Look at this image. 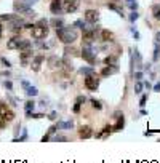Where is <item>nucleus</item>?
<instances>
[{
    "label": "nucleus",
    "mask_w": 160,
    "mask_h": 163,
    "mask_svg": "<svg viewBox=\"0 0 160 163\" xmlns=\"http://www.w3.org/2000/svg\"><path fill=\"white\" fill-rule=\"evenodd\" d=\"M56 35H58V38L61 40L63 43H66V45H69V43H74L79 38V34H77V31L74 27H70V26H63V27L56 29Z\"/></svg>",
    "instance_id": "1"
},
{
    "label": "nucleus",
    "mask_w": 160,
    "mask_h": 163,
    "mask_svg": "<svg viewBox=\"0 0 160 163\" xmlns=\"http://www.w3.org/2000/svg\"><path fill=\"white\" fill-rule=\"evenodd\" d=\"M50 29H48V21L46 19H40L35 26H32V37L35 40H42L48 35Z\"/></svg>",
    "instance_id": "2"
},
{
    "label": "nucleus",
    "mask_w": 160,
    "mask_h": 163,
    "mask_svg": "<svg viewBox=\"0 0 160 163\" xmlns=\"http://www.w3.org/2000/svg\"><path fill=\"white\" fill-rule=\"evenodd\" d=\"M85 88L90 91H96L98 87H99V78L96 77V74H91V75H87L85 77Z\"/></svg>",
    "instance_id": "3"
},
{
    "label": "nucleus",
    "mask_w": 160,
    "mask_h": 163,
    "mask_svg": "<svg viewBox=\"0 0 160 163\" xmlns=\"http://www.w3.org/2000/svg\"><path fill=\"white\" fill-rule=\"evenodd\" d=\"M0 117L3 118V120L7 121V123L13 121V118H14L13 110H10V109H8V106L5 104V102H2V101H0Z\"/></svg>",
    "instance_id": "4"
},
{
    "label": "nucleus",
    "mask_w": 160,
    "mask_h": 163,
    "mask_svg": "<svg viewBox=\"0 0 160 163\" xmlns=\"http://www.w3.org/2000/svg\"><path fill=\"white\" fill-rule=\"evenodd\" d=\"M80 7V0H63V10L66 13H75Z\"/></svg>",
    "instance_id": "5"
},
{
    "label": "nucleus",
    "mask_w": 160,
    "mask_h": 163,
    "mask_svg": "<svg viewBox=\"0 0 160 163\" xmlns=\"http://www.w3.org/2000/svg\"><path fill=\"white\" fill-rule=\"evenodd\" d=\"M82 58L87 61V63H90V64H94L96 63V56H94V53H93V46L91 48H83L82 50Z\"/></svg>",
    "instance_id": "6"
},
{
    "label": "nucleus",
    "mask_w": 160,
    "mask_h": 163,
    "mask_svg": "<svg viewBox=\"0 0 160 163\" xmlns=\"http://www.w3.org/2000/svg\"><path fill=\"white\" fill-rule=\"evenodd\" d=\"M85 21L96 24V23L99 21V13H98L96 10H87L85 11Z\"/></svg>",
    "instance_id": "7"
},
{
    "label": "nucleus",
    "mask_w": 160,
    "mask_h": 163,
    "mask_svg": "<svg viewBox=\"0 0 160 163\" xmlns=\"http://www.w3.org/2000/svg\"><path fill=\"white\" fill-rule=\"evenodd\" d=\"M115 118H117V123L112 126V131H120V130H123V126H125V117H123V114H120V112H115Z\"/></svg>",
    "instance_id": "8"
},
{
    "label": "nucleus",
    "mask_w": 160,
    "mask_h": 163,
    "mask_svg": "<svg viewBox=\"0 0 160 163\" xmlns=\"http://www.w3.org/2000/svg\"><path fill=\"white\" fill-rule=\"evenodd\" d=\"M50 11L53 14H59L63 11V0H51L50 3Z\"/></svg>",
    "instance_id": "9"
},
{
    "label": "nucleus",
    "mask_w": 160,
    "mask_h": 163,
    "mask_svg": "<svg viewBox=\"0 0 160 163\" xmlns=\"http://www.w3.org/2000/svg\"><path fill=\"white\" fill-rule=\"evenodd\" d=\"M13 8H14V11H16V13H26V11H27L29 8H31V5H27V3L24 2V0H23V2L16 0V2L13 3Z\"/></svg>",
    "instance_id": "10"
},
{
    "label": "nucleus",
    "mask_w": 160,
    "mask_h": 163,
    "mask_svg": "<svg viewBox=\"0 0 160 163\" xmlns=\"http://www.w3.org/2000/svg\"><path fill=\"white\" fill-rule=\"evenodd\" d=\"M48 66L51 69H61L63 67V61L58 58V56H50L48 58Z\"/></svg>",
    "instance_id": "11"
},
{
    "label": "nucleus",
    "mask_w": 160,
    "mask_h": 163,
    "mask_svg": "<svg viewBox=\"0 0 160 163\" xmlns=\"http://www.w3.org/2000/svg\"><path fill=\"white\" fill-rule=\"evenodd\" d=\"M79 136H80L82 139H90L91 136H93V130H91L90 126H80Z\"/></svg>",
    "instance_id": "12"
},
{
    "label": "nucleus",
    "mask_w": 160,
    "mask_h": 163,
    "mask_svg": "<svg viewBox=\"0 0 160 163\" xmlns=\"http://www.w3.org/2000/svg\"><path fill=\"white\" fill-rule=\"evenodd\" d=\"M45 61V56H42V55H38V56H35L34 59H32V70L34 72H38V69H40V64Z\"/></svg>",
    "instance_id": "13"
},
{
    "label": "nucleus",
    "mask_w": 160,
    "mask_h": 163,
    "mask_svg": "<svg viewBox=\"0 0 160 163\" xmlns=\"http://www.w3.org/2000/svg\"><path fill=\"white\" fill-rule=\"evenodd\" d=\"M21 40H23V38L19 37V35H16V37H13L11 40H8V43H7L8 50H18V46H19V43H21Z\"/></svg>",
    "instance_id": "14"
},
{
    "label": "nucleus",
    "mask_w": 160,
    "mask_h": 163,
    "mask_svg": "<svg viewBox=\"0 0 160 163\" xmlns=\"http://www.w3.org/2000/svg\"><path fill=\"white\" fill-rule=\"evenodd\" d=\"M85 101H87V98H85V96H77L75 104H74V107H72L74 114H79V112H80V107H82V104H83Z\"/></svg>",
    "instance_id": "15"
},
{
    "label": "nucleus",
    "mask_w": 160,
    "mask_h": 163,
    "mask_svg": "<svg viewBox=\"0 0 160 163\" xmlns=\"http://www.w3.org/2000/svg\"><path fill=\"white\" fill-rule=\"evenodd\" d=\"M118 67L117 66H104L101 69V75H112V74H117Z\"/></svg>",
    "instance_id": "16"
},
{
    "label": "nucleus",
    "mask_w": 160,
    "mask_h": 163,
    "mask_svg": "<svg viewBox=\"0 0 160 163\" xmlns=\"http://www.w3.org/2000/svg\"><path fill=\"white\" fill-rule=\"evenodd\" d=\"M101 40L103 42H114V34L106 31V29H103L101 31Z\"/></svg>",
    "instance_id": "17"
},
{
    "label": "nucleus",
    "mask_w": 160,
    "mask_h": 163,
    "mask_svg": "<svg viewBox=\"0 0 160 163\" xmlns=\"http://www.w3.org/2000/svg\"><path fill=\"white\" fill-rule=\"evenodd\" d=\"M58 130H72L74 128V121L67 120V121H58Z\"/></svg>",
    "instance_id": "18"
},
{
    "label": "nucleus",
    "mask_w": 160,
    "mask_h": 163,
    "mask_svg": "<svg viewBox=\"0 0 160 163\" xmlns=\"http://www.w3.org/2000/svg\"><path fill=\"white\" fill-rule=\"evenodd\" d=\"M27 58H32V51H31V48L23 50V53H21V63L24 64V66H27Z\"/></svg>",
    "instance_id": "19"
},
{
    "label": "nucleus",
    "mask_w": 160,
    "mask_h": 163,
    "mask_svg": "<svg viewBox=\"0 0 160 163\" xmlns=\"http://www.w3.org/2000/svg\"><path fill=\"white\" fill-rule=\"evenodd\" d=\"M104 64L106 66H117V56L115 55H109L104 58Z\"/></svg>",
    "instance_id": "20"
},
{
    "label": "nucleus",
    "mask_w": 160,
    "mask_h": 163,
    "mask_svg": "<svg viewBox=\"0 0 160 163\" xmlns=\"http://www.w3.org/2000/svg\"><path fill=\"white\" fill-rule=\"evenodd\" d=\"M63 61V66H64V69L66 70H74V64H72V61L69 59V56H64V59H61Z\"/></svg>",
    "instance_id": "21"
},
{
    "label": "nucleus",
    "mask_w": 160,
    "mask_h": 163,
    "mask_svg": "<svg viewBox=\"0 0 160 163\" xmlns=\"http://www.w3.org/2000/svg\"><path fill=\"white\" fill-rule=\"evenodd\" d=\"M112 133V126H104L103 128V131H99V133H96V138H106V136H109Z\"/></svg>",
    "instance_id": "22"
},
{
    "label": "nucleus",
    "mask_w": 160,
    "mask_h": 163,
    "mask_svg": "<svg viewBox=\"0 0 160 163\" xmlns=\"http://www.w3.org/2000/svg\"><path fill=\"white\" fill-rule=\"evenodd\" d=\"M50 24H51L53 27L59 29V27H63V26H64V23H63V19H61V18H55V19H51V21H50Z\"/></svg>",
    "instance_id": "23"
},
{
    "label": "nucleus",
    "mask_w": 160,
    "mask_h": 163,
    "mask_svg": "<svg viewBox=\"0 0 160 163\" xmlns=\"http://www.w3.org/2000/svg\"><path fill=\"white\" fill-rule=\"evenodd\" d=\"M31 45H32L31 40H24V38H23L21 43H19V46H18V50H21V51L23 50H27V48H31Z\"/></svg>",
    "instance_id": "24"
},
{
    "label": "nucleus",
    "mask_w": 160,
    "mask_h": 163,
    "mask_svg": "<svg viewBox=\"0 0 160 163\" xmlns=\"http://www.w3.org/2000/svg\"><path fill=\"white\" fill-rule=\"evenodd\" d=\"M64 53H66V56H79V51H77L75 48H74V46H66V48H64Z\"/></svg>",
    "instance_id": "25"
},
{
    "label": "nucleus",
    "mask_w": 160,
    "mask_h": 163,
    "mask_svg": "<svg viewBox=\"0 0 160 163\" xmlns=\"http://www.w3.org/2000/svg\"><path fill=\"white\" fill-rule=\"evenodd\" d=\"M34 109H35V102L34 101H27L24 104V110L26 112H34Z\"/></svg>",
    "instance_id": "26"
},
{
    "label": "nucleus",
    "mask_w": 160,
    "mask_h": 163,
    "mask_svg": "<svg viewBox=\"0 0 160 163\" xmlns=\"http://www.w3.org/2000/svg\"><path fill=\"white\" fill-rule=\"evenodd\" d=\"M125 5H126V7H128L131 11H135L136 8H138V2H136V0H126Z\"/></svg>",
    "instance_id": "27"
},
{
    "label": "nucleus",
    "mask_w": 160,
    "mask_h": 163,
    "mask_svg": "<svg viewBox=\"0 0 160 163\" xmlns=\"http://www.w3.org/2000/svg\"><path fill=\"white\" fill-rule=\"evenodd\" d=\"M26 94L31 96V98H34V96H37V94H38V90L35 87H29L27 90H26Z\"/></svg>",
    "instance_id": "28"
},
{
    "label": "nucleus",
    "mask_w": 160,
    "mask_h": 163,
    "mask_svg": "<svg viewBox=\"0 0 160 163\" xmlns=\"http://www.w3.org/2000/svg\"><path fill=\"white\" fill-rule=\"evenodd\" d=\"M80 74H83V75H91V74H96V70L93 67H82L80 69Z\"/></svg>",
    "instance_id": "29"
},
{
    "label": "nucleus",
    "mask_w": 160,
    "mask_h": 163,
    "mask_svg": "<svg viewBox=\"0 0 160 163\" xmlns=\"http://www.w3.org/2000/svg\"><path fill=\"white\" fill-rule=\"evenodd\" d=\"M107 8L109 10H114V11H117L120 16H123V13H122V8H118L117 5H114V3H107Z\"/></svg>",
    "instance_id": "30"
},
{
    "label": "nucleus",
    "mask_w": 160,
    "mask_h": 163,
    "mask_svg": "<svg viewBox=\"0 0 160 163\" xmlns=\"http://www.w3.org/2000/svg\"><path fill=\"white\" fill-rule=\"evenodd\" d=\"M90 101H91V106H93L96 110H101V109H103V104L99 102V101H96V99H90Z\"/></svg>",
    "instance_id": "31"
},
{
    "label": "nucleus",
    "mask_w": 160,
    "mask_h": 163,
    "mask_svg": "<svg viewBox=\"0 0 160 163\" xmlns=\"http://www.w3.org/2000/svg\"><path fill=\"white\" fill-rule=\"evenodd\" d=\"M138 18H139V14L136 13V10H135V11H131V13H130L128 19H130V23H135V21H138Z\"/></svg>",
    "instance_id": "32"
},
{
    "label": "nucleus",
    "mask_w": 160,
    "mask_h": 163,
    "mask_svg": "<svg viewBox=\"0 0 160 163\" xmlns=\"http://www.w3.org/2000/svg\"><path fill=\"white\" fill-rule=\"evenodd\" d=\"M26 139H27V131L24 130V131H23V136H21V138H14L13 142H23V141H26Z\"/></svg>",
    "instance_id": "33"
},
{
    "label": "nucleus",
    "mask_w": 160,
    "mask_h": 163,
    "mask_svg": "<svg viewBox=\"0 0 160 163\" xmlns=\"http://www.w3.org/2000/svg\"><path fill=\"white\" fill-rule=\"evenodd\" d=\"M16 16H13V14H0V21H11Z\"/></svg>",
    "instance_id": "34"
},
{
    "label": "nucleus",
    "mask_w": 160,
    "mask_h": 163,
    "mask_svg": "<svg viewBox=\"0 0 160 163\" xmlns=\"http://www.w3.org/2000/svg\"><path fill=\"white\" fill-rule=\"evenodd\" d=\"M143 87H144V83H141V80H138V82H136V87H135V93H141Z\"/></svg>",
    "instance_id": "35"
},
{
    "label": "nucleus",
    "mask_w": 160,
    "mask_h": 163,
    "mask_svg": "<svg viewBox=\"0 0 160 163\" xmlns=\"http://www.w3.org/2000/svg\"><path fill=\"white\" fill-rule=\"evenodd\" d=\"M159 53H160L159 43H155V48H154V61H159Z\"/></svg>",
    "instance_id": "36"
},
{
    "label": "nucleus",
    "mask_w": 160,
    "mask_h": 163,
    "mask_svg": "<svg viewBox=\"0 0 160 163\" xmlns=\"http://www.w3.org/2000/svg\"><path fill=\"white\" fill-rule=\"evenodd\" d=\"M146 102H147V94H143V96H141V99H139V106H141V107H144V106H146Z\"/></svg>",
    "instance_id": "37"
},
{
    "label": "nucleus",
    "mask_w": 160,
    "mask_h": 163,
    "mask_svg": "<svg viewBox=\"0 0 160 163\" xmlns=\"http://www.w3.org/2000/svg\"><path fill=\"white\" fill-rule=\"evenodd\" d=\"M152 11H154V18L160 19V7H154V8H152Z\"/></svg>",
    "instance_id": "38"
},
{
    "label": "nucleus",
    "mask_w": 160,
    "mask_h": 163,
    "mask_svg": "<svg viewBox=\"0 0 160 163\" xmlns=\"http://www.w3.org/2000/svg\"><path fill=\"white\" fill-rule=\"evenodd\" d=\"M3 87L7 88L8 91H11V90H13V83H11L10 80H7V82H3Z\"/></svg>",
    "instance_id": "39"
},
{
    "label": "nucleus",
    "mask_w": 160,
    "mask_h": 163,
    "mask_svg": "<svg viewBox=\"0 0 160 163\" xmlns=\"http://www.w3.org/2000/svg\"><path fill=\"white\" fill-rule=\"evenodd\" d=\"M0 61H2V64H3L5 67H11V63L8 61L7 58H0Z\"/></svg>",
    "instance_id": "40"
},
{
    "label": "nucleus",
    "mask_w": 160,
    "mask_h": 163,
    "mask_svg": "<svg viewBox=\"0 0 160 163\" xmlns=\"http://www.w3.org/2000/svg\"><path fill=\"white\" fill-rule=\"evenodd\" d=\"M24 14H26V16H29V18H35V14H37V13H35V11H34V10H31V8H29V10H27V11H26V13H24Z\"/></svg>",
    "instance_id": "41"
},
{
    "label": "nucleus",
    "mask_w": 160,
    "mask_h": 163,
    "mask_svg": "<svg viewBox=\"0 0 160 163\" xmlns=\"http://www.w3.org/2000/svg\"><path fill=\"white\" fill-rule=\"evenodd\" d=\"M130 31H131V34H133V37L136 38V40H139V32L136 31V27H131L130 29Z\"/></svg>",
    "instance_id": "42"
},
{
    "label": "nucleus",
    "mask_w": 160,
    "mask_h": 163,
    "mask_svg": "<svg viewBox=\"0 0 160 163\" xmlns=\"http://www.w3.org/2000/svg\"><path fill=\"white\" fill-rule=\"evenodd\" d=\"M56 131H58V126H56V125H53V126H50V130H48V134H55Z\"/></svg>",
    "instance_id": "43"
},
{
    "label": "nucleus",
    "mask_w": 160,
    "mask_h": 163,
    "mask_svg": "<svg viewBox=\"0 0 160 163\" xmlns=\"http://www.w3.org/2000/svg\"><path fill=\"white\" fill-rule=\"evenodd\" d=\"M53 141H56V142H61V141H67V138H66V136H56V138L53 139Z\"/></svg>",
    "instance_id": "44"
},
{
    "label": "nucleus",
    "mask_w": 160,
    "mask_h": 163,
    "mask_svg": "<svg viewBox=\"0 0 160 163\" xmlns=\"http://www.w3.org/2000/svg\"><path fill=\"white\" fill-rule=\"evenodd\" d=\"M48 118H50V120H56V118H58V112H55V110H53L51 114L48 115Z\"/></svg>",
    "instance_id": "45"
},
{
    "label": "nucleus",
    "mask_w": 160,
    "mask_h": 163,
    "mask_svg": "<svg viewBox=\"0 0 160 163\" xmlns=\"http://www.w3.org/2000/svg\"><path fill=\"white\" fill-rule=\"evenodd\" d=\"M143 72H135V80H136V82H138V80H141V78H143Z\"/></svg>",
    "instance_id": "46"
},
{
    "label": "nucleus",
    "mask_w": 160,
    "mask_h": 163,
    "mask_svg": "<svg viewBox=\"0 0 160 163\" xmlns=\"http://www.w3.org/2000/svg\"><path fill=\"white\" fill-rule=\"evenodd\" d=\"M21 87L24 88V90H27V88L31 87V83H29V82H26V80H23V82H21Z\"/></svg>",
    "instance_id": "47"
},
{
    "label": "nucleus",
    "mask_w": 160,
    "mask_h": 163,
    "mask_svg": "<svg viewBox=\"0 0 160 163\" xmlns=\"http://www.w3.org/2000/svg\"><path fill=\"white\" fill-rule=\"evenodd\" d=\"M82 26H83V21H80V19L74 23V27H80V29H82Z\"/></svg>",
    "instance_id": "48"
},
{
    "label": "nucleus",
    "mask_w": 160,
    "mask_h": 163,
    "mask_svg": "<svg viewBox=\"0 0 160 163\" xmlns=\"http://www.w3.org/2000/svg\"><path fill=\"white\" fill-rule=\"evenodd\" d=\"M152 90H154V91H157V93H160V82H159V83H155V85H154V87H152Z\"/></svg>",
    "instance_id": "49"
},
{
    "label": "nucleus",
    "mask_w": 160,
    "mask_h": 163,
    "mask_svg": "<svg viewBox=\"0 0 160 163\" xmlns=\"http://www.w3.org/2000/svg\"><path fill=\"white\" fill-rule=\"evenodd\" d=\"M7 98H8V101L11 102V106H16V99H14V98H11V96H7Z\"/></svg>",
    "instance_id": "50"
},
{
    "label": "nucleus",
    "mask_w": 160,
    "mask_h": 163,
    "mask_svg": "<svg viewBox=\"0 0 160 163\" xmlns=\"http://www.w3.org/2000/svg\"><path fill=\"white\" fill-rule=\"evenodd\" d=\"M24 2H26L27 5H34V3H37L38 0H24Z\"/></svg>",
    "instance_id": "51"
},
{
    "label": "nucleus",
    "mask_w": 160,
    "mask_h": 163,
    "mask_svg": "<svg viewBox=\"0 0 160 163\" xmlns=\"http://www.w3.org/2000/svg\"><path fill=\"white\" fill-rule=\"evenodd\" d=\"M38 104H40V107H46V106H48V104H46V101H45V99H43V101H40Z\"/></svg>",
    "instance_id": "52"
},
{
    "label": "nucleus",
    "mask_w": 160,
    "mask_h": 163,
    "mask_svg": "<svg viewBox=\"0 0 160 163\" xmlns=\"http://www.w3.org/2000/svg\"><path fill=\"white\" fill-rule=\"evenodd\" d=\"M155 43H160V32L155 34Z\"/></svg>",
    "instance_id": "53"
},
{
    "label": "nucleus",
    "mask_w": 160,
    "mask_h": 163,
    "mask_svg": "<svg viewBox=\"0 0 160 163\" xmlns=\"http://www.w3.org/2000/svg\"><path fill=\"white\" fill-rule=\"evenodd\" d=\"M48 139H50V134H45V136H43V138H42V142H46V141H48Z\"/></svg>",
    "instance_id": "54"
},
{
    "label": "nucleus",
    "mask_w": 160,
    "mask_h": 163,
    "mask_svg": "<svg viewBox=\"0 0 160 163\" xmlns=\"http://www.w3.org/2000/svg\"><path fill=\"white\" fill-rule=\"evenodd\" d=\"M144 87H146V88H147V90H150V88H152V85H150V83H149V82H146V83H144Z\"/></svg>",
    "instance_id": "55"
},
{
    "label": "nucleus",
    "mask_w": 160,
    "mask_h": 163,
    "mask_svg": "<svg viewBox=\"0 0 160 163\" xmlns=\"http://www.w3.org/2000/svg\"><path fill=\"white\" fill-rule=\"evenodd\" d=\"M2 32H3V31H2V26H0V38H2Z\"/></svg>",
    "instance_id": "56"
},
{
    "label": "nucleus",
    "mask_w": 160,
    "mask_h": 163,
    "mask_svg": "<svg viewBox=\"0 0 160 163\" xmlns=\"http://www.w3.org/2000/svg\"><path fill=\"white\" fill-rule=\"evenodd\" d=\"M159 142H160V139H159Z\"/></svg>",
    "instance_id": "57"
}]
</instances>
